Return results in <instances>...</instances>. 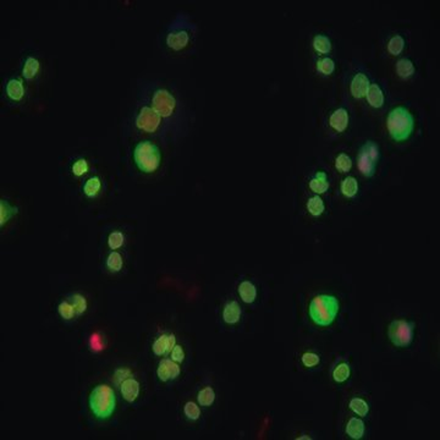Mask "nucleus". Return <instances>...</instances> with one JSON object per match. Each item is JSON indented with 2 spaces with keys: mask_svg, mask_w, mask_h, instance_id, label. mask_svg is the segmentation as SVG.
<instances>
[{
  "mask_svg": "<svg viewBox=\"0 0 440 440\" xmlns=\"http://www.w3.org/2000/svg\"><path fill=\"white\" fill-rule=\"evenodd\" d=\"M366 99L368 104L375 109L382 108V106L384 105V100H385L384 92L378 83H370L366 93Z\"/></svg>",
  "mask_w": 440,
  "mask_h": 440,
  "instance_id": "nucleus-14",
  "label": "nucleus"
},
{
  "mask_svg": "<svg viewBox=\"0 0 440 440\" xmlns=\"http://www.w3.org/2000/svg\"><path fill=\"white\" fill-rule=\"evenodd\" d=\"M324 202L319 196H313L307 202V211L312 217H321L324 213Z\"/></svg>",
  "mask_w": 440,
  "mask_h": 440,
  "instance_id": "nucleus-25",
  "label": "nucleus"
},
{
  "mask_svg": "<svg viewBox=\"0 0 440 440\" xmlns=\"http://www.w3.org/2000/svg\"><path fill=\"white\" fill-rule=\"evenodd\" d=\"M183 411H185V415L187 416V418L190 419H198L201 416V411L200 407L197 406V405L195 404V402H187V404L185 405V408H183Z\"/></svg>",
  "mask_w": 440,
  "mask_h": 440,
  "instance_id": "nucleus-39",
  "label": "nucleus"
},
{
  "mask_svg": "<svg viewBox=\"0 0 440 440\" xmlns=\"http://www.w3.org/2000/svg\"><path fill=\"white\" fill-rule=\"evenodd\" d=\"M369 85H370L369 79H368L366 74L363 73L356 74L355 76H353V79L351 80V85H350L351 94H352L356 99H361V98L366 97V93Z\"/></svg>",
  "mask_w": 440,
  "mask_h": 440,
  "instance_id": "nucleus-11",
  "label": "nucleus"
},
{
  "mask_svg": "<svg viewBox=\"0 0 440 440\" xmlns=\"http://www.w3.org/2000/svg\"><path fill=\"white\" fill-rule=\"evenodd\" d=\"M238 293H240V297L242 298L243 302L252 303V302H255L256 297H257V289L249 281H242L238 285Z\"/></svg>",
  "mask_w": 440,
  "mask_h": 440,
  "instance_id": "nucleus-20",
  "label": "nucleus"
},
{
  "mask_svg": "<svg viewBox=\"0 0 440 440\" xmlns=\"http://www.w3.org/2000/svg\"><path fill=\"white\" fill-rule=\"evenodd\" d=\"M57 312H59V315L61 316V318L69 321V319L74 318L76 310H75L74 304H70L69 302H61V303L57 306Z\"/></svg>",
  "mask_w": 440,
  "mask_h": 440,
  "instance_id": "nucleus-35",
  "label": "nucleus"
},
{
  "mask_svg": "<svg viewBox=\"0 0 440 440\" xmlns=\"http://www.w3.org/2000/svg\"><path fill=\"white\" fill-rule=\"evenodd\" d=\"M176 339L172 334H163L162 336L157 339L153 344V352L158 356L166 355V353L171 352L174 349Z\"/></svg>",
  "mask_w": 440,
  "mask_h": 440,
  "instance_id": "nucleus-13",
  "label": "nucleus"
},
{
  "mask_svg": "<svg viewBox=\"0 0 440 440\" xmlns=\"http://www.w3.org/2000/svg\"><path fill=\"white\" fill-rule=\"evenodd\" d=\"M395 69L398 76L402 80H407L410 77H412L416 71L415 65H413V62L408 57H401V59L398 60Z\"/></svg>",
  "mask_w": 440,
  "mask_h": 440,
  "instance_id": "nucleus-19",
  "label": "nucleus"
},
{
  "mask_svg": "<svg viewBox=\"0 0 440 440\" xmlns=\"http://www.w3.org/2000/svg\"><path fill=\"white\" fill-rule=\"evenodd\" d=\"M135 126L140 131H145L147 134H158L162 137L169 135L162 116L154 110L153 106L147 104V103H142V105L140 106L136 115H135Z\"/></svg>",
  "mask_w": 440,
  "mask_h": 440,
  "instance_id": "nucleus-5",
  "label": "nucleus"
},
{
  "mask_svg": "<svg viewBox=\"0 0 440 440\" xmlns=\"http://www.w3.org/2000/svg\"><path fill=\"white\" fill-rule=\"evenodd\" d=\"M301 361H302V363H303L304 367L312 368V367L317 366V364L319 363V356L317 355V353L306 352L302 355Z\"/></svg>",
  "mask_w": 440,
  "mask_h": 440,
  "instance_id": "nucleus-38",
  "label": "nucleus"
},
{
  "mask_svg": "<svg viewBox=\"0 0 440 440\" xmlns=\"http://www.w3.org/2000/svg\"><path fill=\"white\" fill-rule=\"evenodd\" d=\"M339 312V301L330 295H318L309 304V316L317 326L328 327Z\"/></svg>",
  "mask_w": 440,
  "mask_h": 440,
  "instance_id": "nucleus-4",
  "label": "nucleus"
},
{
  "mask_svg": "<svg viewBox=\"0 0 440 440\" xmlns=\"http://www.w3.org/2000/svg\"><path fill=\"white\" fill-rule=\"evenodd\" d=\"M376 164L378 163H375L374 160L366 153V152H363L361 148H359V152L357 155V166H358V170L361 171V174L363 175V176L372 177L373 175L375 174Z\"/></svg>",
  "mask_w": 440,
  "mask_h": 440,
  "instance_id": "nucleus-12",
  "label": "nucleus"
},
{
  "mask_svg": "<svg viewBox=\"0 0 440 440\" xmlns=\"http://www.w3.org/2000/svg\"><path fill=\"white\" fill-rule=\"evenodd\" d=\"M17 213L16 207L10 206L8 201L2 200L0 202V225L4 226L11 218Z\"/></svg>",
  "mask_w": 440,
  "mask_h": 440,
  "instance_id": "nucleus-26",
  "label": "nucleus"
},
{
  "mask_svg": "<svg viewBox=\"0 0 440 440\" xmlns=\"http://www.w3.org/2000/svg\"><path fill=\"white\" fill-rule=\"evenodd\" d=\"M134 159L141 171L151 174L159 168L160 151L155 143L151 141H142L135 147Z\"/></svg>",
  "mask_w": 440,
  "mask_h": 440,
  "instance_id": "nucleus-7",
  "label": "nucleus"
},
{
  "mask_svg": "<svg viewBox=\"0 0 440 440\" xmlns=\"http://www.w3.org/2000/svg\"><path fill=\"white\" fill-rule=\"evenodd\" d=\"M39 71V61L33 56H27L22 68V76L26 80H32Z\"/></svg>",
  "mask_w": 440,
  "mask_h": 440,
  "instance_id": "nucleus-23",
  "label": "nucleus"
},
{
  "mask_svg": "<svg viewBox=\"0 0 440 440\" xmlns=\"http://www.w3.org/2000/svg\"><path fill=\"white\" fill-rule=\"evenodd\" d=\"M335 168L340 172H347L352 168V160L346 153H340L335 159Z\"/></svg>",
  "mask_w": 440,
  "mask_h": 440,
  "instance_id": "nucleus-33",
  "label": "nucleus"
},
{
  "mask_svg": "<svg viewBox=\"0 0 440 440\" xmlns=\"http://www.w3.org/2000/svg\"><path fill=\"white\" fill-rule=\"evenodd\" d=\"M196 33V25L186 14L180 13L168 26L165 33L166 47L175 51L185 49Z\"/></svg>",
  "mask_w": 440,
  "mask_h": 440,
  "instance_id": "nucleus-2",
  "label": "nucleus"
},
{
  "mask_svg": "<svg viewBox=\"0 0 440 440\" xmlns=\"http://www.w3.org/2000/svg\"><path fill=\"white\" fill-rule=\"evenodd\" d=\"M316 68H317V71L319 74L324 75V76H329V75L334 73L335 62L332 57H322V59H319L317 61Z\"/></svg>",
  "mask_w": 440,
  "mask_h": 440,
  "instance_id": "nucleus-28",
  "label": "nucleus"
},
{
  "mask_svg": "<svg viewBox=\"0 0 440 440\" xmlns=\"http://www.w3.org/2000/svg\"><path fill=\"white\" fill-rule=\"evenodd\" d=\"M349 122H350L349 111H347V109L344 108V106H340V108L336 109V110L333 111L332 115L329 116L330 128H332L335 132H338V134H341V132L346 130L347 126H349Z\"/></svg>",
  "mask_w": 440,
  "mask_h": 440,
  "instance_id": "nucleus-9",
  "label": "nucleus"
},
{
  "mask_svg": "<svg viewBox=\"0 0 440 440\" xmlns=\"http://www.w3.org/2000/svg\"><path fill=\"white\" fill-rule=\"evenodd\" d=\"M91 342H92V346H93L96 350H100V349H102V344H100L99 338H98V335H93V336H92Z\"/></svg>",
  "mask_w": 440,
  "mask_h": 440,
  "instance_id": "nucleus-42",
  "label": "nucleus"
},
{
  "mask_svg": "<svg viewBox=\"0 0 440 440\" xmlns=\"http://www.w3.org/2000/svg\"><path fill=\"white\" fill-rule=\"evenodd\" d=\"M240 317H241V308L236 301H231L225 304L223 312V318L225 323L228 324L237 323V322L240 321Z\"/></svg>",
  "mask_w": 440,
  "mask_h": 440,
  "instance_id": "nucleus-18",
  "label": "nucleus"
},
{
  "mask_svg": "<svg viewBox=\"0 0 440 440\" xmlns=\"http://www.w3.org/2000/svg\"><path fill=\"white\" fill-rule=\"evenodd\" d=\"M350 367L347 363H340L338 367L335 368L334 372H333V378L338 383H344L345 381H347L350 376Z\"/></svg>",
  "mask_w": 440,
  "mask_h": 440,
  "instance_id": "nucleus-32",
  "label": "nucleus"
},
{
  "mask_svg": "<svg viewBox=\"0 0 440 440\" xmlns=\"http://www.w3.org/2000/svg\"><path fill=\"white\" fill-rule=\"evenodd\" d=\"M185 358V352H183L181 346H174L171 350V359L175 362H182Z\"/></svg>",
  "mask_w": 440,
  "mask_h": 440,
  "instance_id": "nucleus-41",
  "label": "nucleus"
},
{
  "mask_svg": "<svg viewBox=\"0 0 440 440\" xmlns=\"http://www.w3.org/2000/svg\"><path fill=\"white\" fill-rule=\"evenodd\" d=\"M123 241H125V236L122 235V232L113 231L109 234L108 244L111 249H116V248H119V247H121Z\"/></svg>",
  "mask_w": 440,
  "mask_h": 440,
  "instance_id": "nucleus-36",
  "label": "nucleus"
},
{
  "mask_svg": "<svg viewBox=\"0 0 440 440\" xmlns=\"http://www.w3.org/2000/svg\"><path fill=\"white\" fill-rule=\"evenodd\" d=\"M313 49L319 54H329L332 50V42L324 34H317L313 37Z\"/></svg>",
  "mask_w": 440,
  "mask_h": 440,
  "instance_id": "nucleus-24",
  "label": "nucleus"
},
{
  "mask_svg": "<svg viewBox=\"0 0 440 440\" xmlns=\"http://www.w3.org/2000/svg\"><path fill=\"white\" fill-rule=\"evenodd\" d=\"M88 171V163L86 159H77L73 164V172L75 176H82Z\"/></svg>",
  "mask_w": 440,
  "mask_h": 440,
  "instance_id": "nucleus-40",
  "label": "nucleus"
},
{
  "mask_svg": "<svg viewBox=\"0 0 440 440\" xmlns=\"http://www.w3.org/2000/svg\"><path fill=\"white\" fill-rule=\"evenodd\" d=\"M73 301H74L75 310H76L77 315H82V313L87 309V301H86V298L83 297L82 295H80V293L74 295Z\"/></svg>",
  "mask_w": 440,
  "mask_h": 440,
  "instance_id": "nucleus-37",
  "label": "nucleus"
},
{
  "mask_svg": "<svg viewBox=\"0 0 440 440\" xmlns=\"http://www.w3.org/2000/svg\"><path fill=\"white\" fill-rule=\"evenodd\" d=\"M140 393V384L135 379H126L121 383L122 398L129 402H134Z\"/></svg>",
  "mask_w": 440,
  "mask_h": 440,
  "instance_id": "nucleus-16",
  "label": "nucleus"
},
{
  "mask_svg": "<svg viewBox=\"0 0 440 440\" xmlns=\"http://www.w3.org/2000/svg\"><path fill=\"white\" fill-rule=\"evenodd\" d=\"M387 128L390 137L396 142L407 141L415 129V119L405 106H396L388 115Z\"/></svg>",
  "mask_w": 440,
  "mask_h": 440,
  "instance_id": "nucleus-3",
  "label": "nucleus"
},
{
  "mask_svg": "<svg viewBox=\"0 0 440 440\" xmlns=\"http://www.w3.org/2000/svg\"><path fill=\"white\" fill-rule=\"evenodd\" d=\"M350 408L356 413V415H358L361 417L367 416L368 411H369V406H368L367 402L364 401V400H362L359 398H355V399L351 400Z\"/></svg>",
  "mask_w": 440,
  "mask_h": 440,
  "instance_id": "nucleus-31",
  "label": "nucleus"
},
{
  "mask_svg": "<svg viewBox=\"0 0 440 440\" xmlns=\"http://www.w3.org/2000/svg\"><path fill=\"white\" fill-rule=\"evenodd\" d=\"M404 48H405V39L404 37L400 36V34L393 36L389 39V42H388V51H389L391 55L394 56L400 55V54L402 53V50H404Z\"/></svg>",
  "mask_w": 440,
  "mask_h": 440,
  "instance_id": "nucleus-27",
  "label": "nucleus"
},
{
  "mask_svg": "<svg viewBox=\"0 0 440 440\" xmlns=\"http://www.w3.org/2000/svg\"><path fill=\"white\" fill-rule=\"evenodd\" d=\"M197 400H198V404H200L201 406H204V407L211 406L215 400L214 390H213L211 387L204 388V389H202L200 393H198Z\"/></svg>",
  "mask_w": 440,
  "mask_h": 440,
  "instance_id": "nucleus-30",
  "label": "nucleus"
},
{
  "mask_svg": "<svg viewBox=\"0 0 440 440\" xmlns=\"http://www.w3.org/2000/svg\"><path fill=\"white\" fill-rule=\"evenodd\" d=\"M309 188L312 190L315 194L322 195L328 191L329 188V180H328L327 174L324 171H318L315 175L312 180L309 181Z\"/></svg>",
  "mask_w": 440,
  "mask_h": 440,
  "instance_id": "nucleus-17",
  "label": "nucleus"
},
{
  "mask_svg": "<svg viewBox=\"0 0 440 440\" xmlns=\"http://www.w3.org/2000/svg\"><path fill=\"white\" fill-rule=\"evenodd\" d=\"M142 97L162 116L169 135L182 136L186 132V115L180 100L165 86L159 83H147Z\"/></svg>",
  "mask_w": 440,
  "mask_h": 440,
  "instance_id": "nucleus-1",
  "label": "nucleus"
},
{
  "mask_svg": "<svg viewBox=\"0 0 440 440\" xmlns=\"http://www.w3.org/2000/svg\"><path fill=\"white\" fill-rule=\"evenodd\" d=\"M388 336L394 346L407 347L413 340V324L404 319L391 322L388 328Z\"/></svg>",
  "mask_w": 440,
  "mask_h": 440,
  "instance_id": "nucleus-8",
  "label": "nucleus"
},
{
  "mask_svg": "<svg viewBox=\"0 0 440 440\" xmlns=\"http://www.w3.org/2000/svg\"><path fill=\"white\" fill-rule=\"evenodd\" d=\"M5 91H7L8 97L10 98L11 100L19 102V100L22 99V97H24L25 94L24 83H22L21 80L19 79H10L7 83Z\"/></svg>",
  "mask_w": 440,
  "mask_h": 440,
  "instance_id": "nucleus-15",
  "label": "nucleus"
},
{
  "mask_svg": "<svg viewBox=\"0 0 440 440\" xmlns=\"http://www.w3.org/2000/svg\"><path fill=\"white\" fill-rule=\"evenodd\" d=\"M341 194L346 198H353L358 192V182L353 176H347L342 180L340 185Z\"/></svg>",
  "mask_w": 440,
  "mask_h": 440,
  "instance_id": "nucleus-22",
  "label": "nucleus"
},
{
  "mask_svg": "<svg viewBox=\"0 0 440 440\" xmlns=\"http://www.w3.org/2000/svg\"><path fill=\"white\" fill-rule=\"evenodd\" d=\"M346 434L352 439H361L364 434V423L361 419L353 417L346 425Z\"/></svg>",
  "mask_w": 440,
  "mask_h": 440,
  "instance_id": "nucleus-21",
  "label": "nucleus"
},
{
  "mask_svg": "<svg viewBox=\"0 0 440 440\" xmlns=\"http://www.w3.org/2000/svg\"><path fill=\"white\" fill-rule=\"evenodd\" d=\"M100 185H102V183H100L99 177L98 176L91 177V179L86 181L85 186H83V194L90 198L96 197L100 190Z\"/></svg>",
  "mask_w": 440,
  "mask_h": 440,
  "instance_id": "nucleus-29",
  "label": "nucleus"
},
{
  "mask_svg": "<svg viewBox=\"0 0 440 440\" xmlns=\"http://www.w3.org/2000/svg\"><path fill=\"white\" fill-rule=\"evenodd\" d=\"M157 374L162 382L176 379L180 374V367L172 359H162L159 366H158Z\"/></svg>",
  "mask_w": 440,
  "mask_h": 440,
  "instance_id": "nucleus-10",
  "label": "nucleus"
},
{
  "mask_svg": "<svg viewBox=\"0 0 440 440\" xmlns=\"http://www.w3.org/2000/svg\"><path fill=\"white\" fill-rule=\"evenodd\" d=\"M106 267L111 270V272L116 273L122 268V257L120 253L111 252L106 258Z\"/></svg>",
  "mask_w": 440,
  "mask_h": 440,
  "instance_id": "nucleus-34",
  "label": "nucleus"
},
{
  "mask_svg": "<svg viewBox=\"0 0 440 440\" xmlns=\"http://www.w3.org/2000/svg\"><path fill=\"white\" fill-rule=\"evenodd\" d=\"M115 394L108 385H98L90 395V407L98 418H108L115 410Z\"/></svg>",
  "mask_w": 440,
  "mask_h": 440,
  "instance_id": "nucleus-6",
  "label": "nucleus"
}]
</instances>
